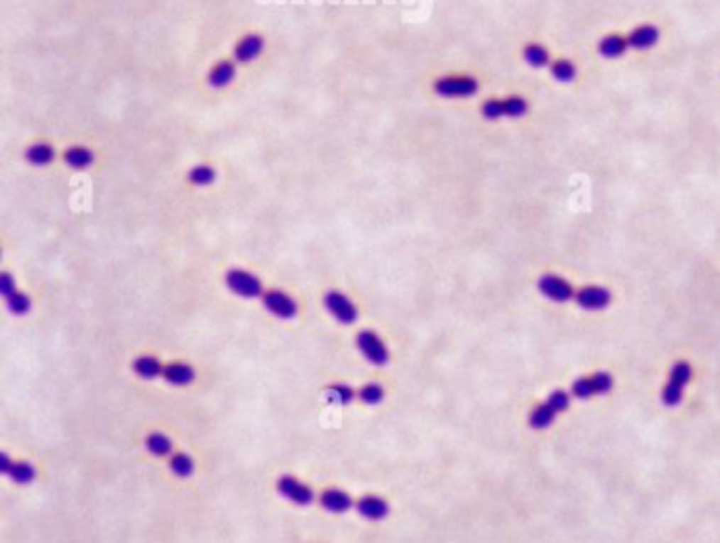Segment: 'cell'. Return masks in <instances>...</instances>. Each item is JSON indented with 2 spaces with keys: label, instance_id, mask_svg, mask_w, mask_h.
Masks as SVG:
<instances>
[{
  "label": "cell",
  "instance_id": "cell-11",
  "mask_svg": "<svg viewBox=\"0 0 720 543\" xmlns=\"http://www.w3.org/2000/svg\"><path fill=\"white\" fill-rule=\"evenodd\" d=\"M355 510H357V514L361 518H366L370 522H381V520H385L391 514L389 503L383 497H378V495H364L355 503Z\"/></svg>",
  "mask_w": 720,
  "mask_h": 543
},
{
  "label": "cell",
  "instance_id": "cell-17",
  "mask_svg": "<svg viewBox=\"0 0 720 543\" xmlns=\"http://www.w3.org/2000/svg\"><path fill=\"white\" fill-rule=\"evenodd\" d=\"M23 159H26L30 165H34V168H47V165H51V163H53V159H55V150H53V146H51V144H47V142H38V144H32V146H28V148H26V153H23Z\"/></svg>",
  "mask_w": 720,
  "mask_h": 543
},
{
  "label": "cell",
  "instance_id": "cell-34",
  "mask_svg": "<svg viewBox=\"0 0 720 543\" xmlns=\"http://www.w3.org/2000/svg\"><path fill=\"white\" fill-rule=\"evenodd\" d=\"M13 292H17L15 277L11 273H0V294H2V298H9Z\"/></svg>",
  "mask_w": 720,
  "mask_h": 543
},
{
  "label": "cell",
  "instance_id": "cell-2",
  "mask_svg": "<svg viewBox=\"0 0 720 543\" xmlns=\"http://www.w3.org/2000/svg\"><path fill=\"white\" fill-rule=\"evenodd\" d=\"M355 347L364 356V360L372 366H387L391 360V351L387 343L374 330H361L355 336Z\"/></svg>",
  "mask_w": 720,
  "mask_h": 543
},
{
  "label": "cell",
  "instance_id": "cell-1",
  "mask_svg": "<svg viewBox=\"0 0 720 543\" xmlns=\"http://www.w3.org/2000/svg\"><path fill=\"white\" fill-rule=\"evenodd\" d=\"M693 378V368L689 362H676L672 366L670 370V376H667V383L661 391V402L667 406V408H674L682 402V393H684V387L689 385V380Z\"/></svg>",
  "mask_w": 720,
  "mask_h": 543
},
{
  "label": "cell",
  "instance_id": "cell-6",
  "mask_svg": "<svg viewBox=\"0 0 720 543\" xmlns=\"http://www.w3.org/2000/svg\"><path fill=\"white\" fill-rule=\"evenodd\" d=\"M615 378L609 372H596L591 376H581L572 383L570 393L579 400H591L596 395H604L613 389Z\"/></svg>",
  "mask_w": 720,
  "mask_h": 543
},
{
  "label": "cell",
  "instance_id": "cell-15",
  "mask_svg": "<svg viewBox=\"0 0 720 543\" xmlns=\"http://www.w3.org/2000/svg\"><path fill=\"white\" fill-rule=\"evenodd\" d=\"M628 43H630V49L646 51V49H650L659 43V28L653 26V23L638 26L628 34Z\"/></svg>",
  "mask_w": 720,
  "mask_h": 543
},
{
  "label": "cell",
  "instance_id": "cell-7",
  "mask_svg": "<svg viewBox=\"0 0 720 543\" xmlns=\"http://www.w3.org/2000/svg\"><path fill=\"white\" fill-rule=\"evenodd\" d=\"M262 305L277 319H294L298 315V302L283 290H266L262 294Z\"/></svg>",
  "mask_w": 720,
  "mask_h": 543
},
{
  "label": "cell",
  "instance_id": "cell-33",
  "mask_svg": "<svg viewBox=\"0 0 720 543\" xmlns=\"http://www.w3.org/2000/svg\"><path fill=\"white\" fill-rule=\"evenodd\" d=\"M570 395L572 393H568V391H562V389H556V391H552L550 395H547V404L552 406V408H556L558 410V415L560 412H564L568 406H570Z\"/></svg>",
  "mask_w": 720,
  "mask_h": 543
},
{
  "label": "cell",
  "instance_id": "cell-32",
  "mask_svg": "<svg viewBox=\"0 0 720 543\" xmlns=\"http://www.w3.org/2000/svg\"><path fill=\"white\" fill-rule=\"evenodd\" d=\"M481 114H484L486 121H498L501 116H505L503 99H488V102H484Z\"/></svg>",
  "mask_w": 720,
  "mask_h": 543
},
{
  "label": "cell",
  "instance_id": "cell-22",
  "mask_svg": "<svg viewBox=\"0 0 720 543\" xmlns=\"http://www.w3.org/2000/svg\"><path fill=\"white\" fill-rule=\"evenodd\" d=\"M556 417H558V410L552 408L547 402H543V404H539L537 408L530 410V415H528V425H530L533 429H547L550 425H554Z\"/></svg>",
  "mask_w": 720,
  "mask_h": 543
},
{
  "label": "cell",
  "instance_id": "cell-20",
  "mask_svg": "<svg viewBox=\"0 0 720 543\" xmlns=\"http://www.w3.org/2000/svg\"><path fill=\"white\" fill-rule=\"evenodd\" d=\"M628 49H630L628 38H626V36H619V34H609V36H604V38L600 40V45H598L600 55L606 57V60H617V57H621Z\"/></svg>",
  "mask_w": 720,
  "mask_h": 543
},
{
  "label": "cell",
  "instance_id": "cell-5",
  "mask_svg": "<svg viewBox=\"0 0 720 543\" xmlns=\"http://www.w3.org/2000/svg\"><path fill=\"white\" fill-rule=\"evenodd\" d=\"M323 307L325 311L342 326H353L357 319H359V311H357V305L342 292L338 290H329L325 292L323 296Z\"/></svg>",
  "mask_w": 720,
  "mask_h": 543
},
{
  "label": "cell",
  "instance_id": "cell-9",
  "mask_svg": "<svg viewBox=\"0 0 720 543\" xmlns=\"http://www.w3.org/2000/svg\"><path fill=\"white\" fill-rule=\"evenodd\" d=\"M537 287L545 298H550L554 302H568V300L574 298V287L570 285V281H566L560 275H550V273L543 275L539 279Z\"/></svg>",
  "mask_w": 720,
  "mask_h": 543
},
{
  "label": "cell",
  "instance_id": "cell-27",
  "mask_svg": "<svg viewBox=\"0 0 720 543\" xmlns=\"http://www.w3.org/2000/svg\"><path fill=\"white\" fill-rule=\"evenodd\" d=\"M36 467L30 463V461H15V465H13V471L9 473V478L15 482V484H21V486H26V484H32L34 480H36Z\"/></svg>",
  "mask_w": 720,
  "mask_h": 543
},
{
  "label": "cell",
  "instance_id": "cell-12",
  "mask_svg": "<svg viewBox=\"0 0 720 543\" xmlns=\"http://www.w3.org/2000/svg\"><path fill=\"white\" fill-rule=\"evenodd\" d=\"M320 505L329 514H347L355 508V501L342 488H325L320 495Z\"/></svg>",
  "mask_w": 720,
  "mask_h": 543
},
{
  "label": "cell",
  "instance_id": "cell-13",
  "mask_svg": "<svg viewBox=\"0 0 720 543\" xmlns=\"http://www.w3.org/2000/svg\"><path fill=\"white\" fill-rule=\"evenodd\" d=\"M264 51V38L260 34H247L243 36L233 49V57L237 64H249L258 60Z\"/></svg>",
  "mask_w": 720,
  "mask_h": 543
},
{
  "label": "cell",
  "instance_id": "cell-30",
  "mask_svg": "<svg viewBox=\"0 0 720 543\" xmlns=\"http://www.w3.org/2000/svg\"><path fill=\"white\" fill-rule=\"evenodd\" d=\"M503 108H505V116H509V119H520V116L526 114L528 102H526L524 97H520V95H509V97L503 99Z\"/></svg>",
  "mask_w": 720,
  "mask_h": 543
},
{
  "label": "cell",
  "instance_id": "cell-14",
  "mask_svg": "<svg viewBox=\"0 0 720 543\" xmlns=\"http://www.w3.org/2000/svg\"><path fill=\"white\" fill-rule=\"evenodd\" d=\"M163 378L173 385V387H188L195 383L197 378V372L190 363L186 362H171L165 366L163 370Z\"/></svg>",
  "mask_w": 720,
  "mask_h": 543
},
{
  "label": "cell",
  "instance_id": "cell-29",
  "mask_svg": "<svg viewBox=\"0 0 720 543\" xmlns=\"http://www.w3.org/2000/svg\"><path fill=\"white\" fill-rule=\"evenodd\" d=\"M216 170L209 168V165H195L190 172H188V182L192 186H212L216 182Z\"/></svg>",
  "mask_w": 720,
  "mask_h": 543
},
{
  "label": "cell",
  "instance_id": "cell-24",
  "mask_svg": "<svg viewBox=\"0 0 720 543\" xmlns=\"http://www.w3.org/2000/svg\"><path fill=\"white\" fill-rule=\"evenodd\" d=\"M144 446H146V451L153 454V456H169L171 451H173L171 438H167V436L160 434V432L148 434L146 440H144Z\"/></svg>",
  "mask_w": 720,
  "mask_h": 543
},
{
  "label": "cell",
  "instance_id": "cell-3",
  "mask_svg": "<svg viewBox=\"0 0 720 543\" xmlns=\"http://www.w3.org/2000/svg\"><path fill=\"white\" fill-rule=\"evenodd\" d=\"M224 283L227 287L235 294V296H241V298H262V294L266 292L260 277L253 275V273L245 271V269H231L227 271L224 275Z\"/></svg>",
  "mask_w": 720,
  "mask_h": 543
},
{
  "label": "cell",
  "instance_id": "cell-8",
  "mask_svg": "<svg viewBox=\"0 0 720 543\" xmlns=\"http://www.w3.org/2000/svg\"><path fill=\"white\" fill-rule=\"evenodd\" d=\"M277 493L283 499H288V501H292L294 505H300V508H307V505H311L315 501L313 488L309 484L300 482L294 476H281L277 480Z\"/></svg>",
  "mask_w": 720,
  "mask_h": 543
},
{
  "label": "cell",
  "instance_id": "cell-10",
  "mask_svg": "<svg viewBox=\"0 0 720 543\" xmlns=\"http://www.w3.org/2000/svg\"><path fill=\"white\" fill-rule=\"evenodd\" d=\"M574 300L585 311H604L611 305L613 294L602 285H585L574 292Z\"/></svg>",
  "mask_w": 720,
  "mask_h": 543
},
{
  "label": "cell",
  "instance_id": "cell-28",
  "mask_svg": "<svg viewBox=\"0 0 720 543\" xmlns=\"http://www.w3.org/2000/svg\"><path fill=\"white\" fill-rule=\"evenodd\" d=\"M385 387L378 385V383H366L359 391H357V397L366 404V406H378L385 402Z\"/></svg>",
  "mask_w": 720,
  "mask_h": 543
},
{
  "label": "cell",
  "instance_id": "cell-19",
  "mask_svg": "<svg viewBox=\"0 0 720 543\" xmlns=\"http://www.w3.org/2000/svg\"><path fill=\"white\" fill-rule=\"evenodd\" d=\"M131 370L140 376V378H144V380H153V378H159V376H163V370H165V363L160 362L159 358H155V356H140V358H136L133 360V363H131Z\"/></svg>",
  "mask_w": 720,
  "mask_h": 543
},
{
  "label": "cell",
  "instance_id": "cell-31",
  "mask_svg": "<svg viewBox=\"0 0 720 543\" xmlns=\"http://www.w3.org/2000/svg\"><path fill=\"white\" fill-rule=\"evenodd\" d=\"M552 75L560 83H570L577 77V68L570 60H558V62L552 64Z\"/></svg>",
  "mask_w": 720,
  "mask_h": 543
},
{
  "label": "cell",
  "instance_id": "cell-4",
  "mask_svg": "<svg viewBox=\"0 0 720 543\" xmlns=\"http://www.w3.org/2000/svg\"><path fill=\"white\" fill-rule=\"evenodd\" d=\"M478 89H480L478 79L467 77V75H450V77H442L433 83V91L440 97H448V99L474 97Z\"/></svg>",
  "mask_w": 720,
  "mask_h": 543
},
{
  "label": "cell",
  "instance_id": "cell-18",
  "mask_svg": "<svg viewBox=\"0 0 720 543\" xmlns=\"http://www.w3.org/2000/svg\"><path fill=\"white\" fill-rule=\"evenodd\" d=\"M323 397L332 406H349L357 397V391L344 383H332L323 389Z\"/></svg>",
  "mask_w": 720,
  "mask_h": 543
},
{
  "label": "cell",
  "instance_id": "cell-26",
  "mask_svg": "<svg viewBox=\"0 0 720 543\" xmlns=\"http://www.w3.org/2000/svg\"><path fill=\"white\" fill-rule=\"evenodd\" d=\"M4 302H6L9 313L17 315V317H23V315H28L32 311V298L26 292H21V290L13 292L9 298H4Z\"/></svg>",
  "mask_w": 720,
  "mask_h": 543
},
{
  "label": "cell",
  "instance_id": "cell-16",
  "mask_svg": "<svg viewBox=\"0 0 720 543\" xmlns=\"http://www.w3.org/2000/svg\"><path fill=\"white\" fill-rule=\"evenodd\" d=\"M235 77H237L235 64L229 62V60H222V62H218V64L209 70L207 83H209L214 89H224V87H229V85L235 81Z\"/></svg>",
  "mask_w": 720,
  "mask_h": 543
},
{
  "label": "cell",
  "instance_id": "cell-21",
  "mask_svg": "<svg viewBox=\"0 0 720 543\" xmlns=\"http://www.w3.org/2000/svg\"><path fill=\"white\" fill-rule=\"evenodd\" d=\"M64 161H66L68 168L79 170L80 172V170H89V168L93 165L95 155H93V150L87 148V146H70V148H66V153H64Z\"/></svg>",
  "mask_w": 720,
  "mask_h": 543
},
{
  "label": "cell",
  "instance_id": "cell-25",
  "mask_svg": "<svg viewBox=\"0 0 720 543\" xmlns=\"http://www.w3.org/2000/svg\"><path fill=\"white\" fill-rule=\"evenodd\" d=\"M522 55H524V62L528 66H533V68H545L550 64V51L543 45H539V43L526 45Z\"/></svg>",
  "mask_w": 720,
  "mask_h": 543
},
{
  "label": "cell",
  "instance_id": "cell-23",
  "mask_svg": "<svg viewBox=\"0 0 720 543\" xmlns=\"http://www.w3.org/2000/svg\"><path fill=\"white\" fill-rule=\"evenodd\" d=\"M169 469L175 478H190L195 473V459L186 453H175L169 456Z\"/></svg>",
  "mask_w": 720,
  "mask_h": 543
},
{
  "label": "cell",
  "instance_id": "cell-35",
  "mask_svg": "<svg viewBox=\"0 0 720 543\" xmlns=\"http://www.w3.org/2000/svg\"><path fill=\"white\" fill-rule=\"evenodd\" d=\"M13 465H15V461H13L9 454L6 453L0 454V473H2V476H9V473L13 471Z\"/></svg>",
  "mask_w": 720,
  "mask_h": 543
}]
</instances>
